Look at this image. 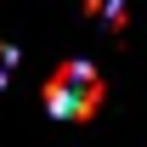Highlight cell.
I'll use <instances>...</instances> for the list:
<instances>
[{
	"label": "cell",
	"mask_w": 147,
	"mask_h": 147,
	"mask_svg": "<svg viewBox=\"0 0 147 147\" xmlns=\"http://www.w3.org/2000/svg\"><path fill=\"white\" fill-rule=\"evenodd\" d=\"M11 68H17V45H0V85L11 79Z\"/></svg>",
	"instance_id": "cell-2"
},
{
	"label": "cell",
	"mask_w": 147,
	"mask_h": 147,
	"mask_svg": "<svg viewBox=\"0 0 147 147\" xmlns=\"http://www.w3.org/2000/svg\"><path fill=\"white\" fill-rule=\"evenodd\" d=\"M45 108L51 119H91L102 108V74L91 62H62L45 85Z\"/></svg>",
	"instance_id": "cell-1"
}]
</instances>
